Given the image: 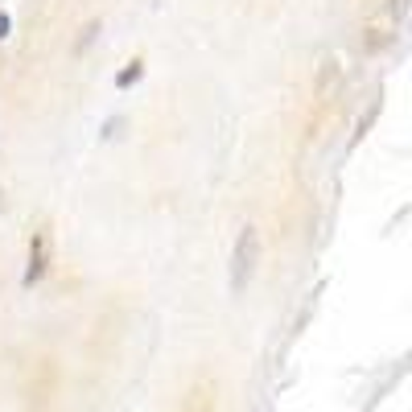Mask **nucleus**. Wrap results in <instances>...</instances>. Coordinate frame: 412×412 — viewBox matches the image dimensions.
<instances>
[{"mask_svg": "<svg viewBox=\"0 0 412 412\" xmlns=\"http://www.w3.org/2000/svg\"><path fill=\"white\" fill-rule=\"evenodd\" d=\"M404 13H408V0H392V21H404Z\"/></svg>", "mask_w": 412, "mask_h": 412, "instance_id": "nucleus-6", "label": "nucleus"}, {"mask_svg": "<svg viewBox=\"0 0 412 412\" xmlns=\"http://www.w3.org/2000/svg\"><path fill=\"white\" fill-rule=\"evenodd\" d=\"M367 49H371V54H375V49H388L392 46V29L388 25H384V29H375V25H371V29H367V42H363Z\"/></svg>", "mask_w": 412, "mask_h": 412, "instance_id": "nucleus-3", "label": "nucleus"}, {"mask_svg": "<svg viewBox=\"0 0 412 412\" xmlns=\"http://www.w3.org/2000/svg\"><path fill=\"white\" fill-rule=\"evenodd\" d=\"M0 37H8V17L0 13Z\"/></svg>", "mask_w": 412, "mask_h": 412, "instance_id": "nucleus-7", "label": "nucleus"}, {"mask_svg": "<svg viewBox=\"0 0 412 412\" xmlns=\"http://www.w3.org/2000/svg\"><path fill=\"white\" fill-rule=\"evenodd\" d=\"M256 260H260V235H256V227H243L240 240H235V252H231V293L247 289Z\"/></svg>", "mask_w": 412, "mask_h": 412, "instance_id": "nucleus-1", "label": "nucleus"}, {"mask_svg": "<svg viewBox=\"0 0 412 412\" xmlns=\"http://www.w3.org/2000/svg\"><path fill=\"white\" fill-rule=\"evenodd\" d=\"M141 71H145V62H128V71H124L120 78H116V83H120V87H132V83L141 78Z\"/></svg>", "mask_w": 412, "mask_h": 412, "instance_id": "nucleus-4", "label": "nucleus"}, {"mask_svg": "<svg viewBox=\"0 0 412 412\" xmlns=\"http://www.w3.org/2000/svg\"><path fill=\"white\" fill-rule=\"evenodd\" d=\"M95 33H99V21H91V25H87V29H83V37H78V46H74V49L83 54V49H87V46H91V42H95Z\"/></svg>", "mask_w": 412, "mask_h": 412, "instance_id": "nucleus-5", "label": "nucleus"}, {"mask_svg": "<svg viewBox=\"0 0 412 412\" xmlns=\"http://www.w3.org/2000/svg\"><path fill=\"white\" fill-rule=\"evenodd\" d=\"M46 272V231H33V243H29V272H25V285H37Z\"/></svg>", "mask_w": 412, "mask_h": 412, "instance_id": "nucleus-2", "label": "nucleus"}]
</instances>
